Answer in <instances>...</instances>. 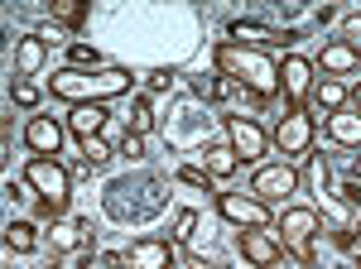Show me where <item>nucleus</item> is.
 Returning <instances> with one entry per match:
<instances>
[{"mask_svg": "<svg viewBox=\"0 0 361 269\" xmlns=\"http://www.w3.org/2000/svg\"><path fill=\"white\" fill-rule=\"evenodd\" d=\"M178 183H188V188L212 192V173H207V168H178Z\"/></svg>", "mask_w": 361, "mask_h": 269, "instance_id": "obj_27", "label": "nucleus"}, {"mask_svg": "<svg viewBox=\"0 0 361 269\" xmlns=\"http://www.w3.org/2000/svg\"><path fill=\"white\" fill-rule=\"evenodd\" d=\"M130 130H135V134H149V130H154V106H149V96H135V115H130Z\"/></svg>", "mask_w": 361, "mask_h": 269, "instance_id": "obj_24", "label": "nucleus"}, {"mask_svg": "<svg viewBox=\"0 0 361 269\" xmlns=\"http://www.w3.org/2000/svg\"><path fill=\"white\" fill-rule=\"evenodd\" d=\"M352 178H357V183H361V154H357V159H352Z\"/></svg>", "mask_w": 361, "mask_h": 269, "instance_id": "obj_35", "label": "nucleus"}, {"mask_svg": "<svg viewBox=\"0 0 361 269\" xmlns=\"http://www.w3.org/2000/svg\"><path fill=\"white\" fill-rule=\"evenodd\" d=\"M102 125H106V106H73V115H68V130L78 134V139L102 134Z\"/></svg>", "mask_w": 361, "mask_h": 269, "instance_id": "obj_19", "label": "nucleus"}, {"mask_svg": "<svg viewBox=\"0 0 361 269\" xmlns=\"http://www.w3.org/2000/svg\"><path fill=\"white\" fill-rule=\"evenodd\" d=\"M34 245H39L34 221H10V226H5V250H10V255H29Z\"/></svg>", "mask_w": 361, "mask_h": 269, "instance_id": "obj_21", "label": "nucleus"}, {"mask_svg": "<svg viewBox=\"0 0 361 269\" xmlns=\"http://www.w3.org/2000/svg\"><path fill=\"white\" fill-rule=\"evenodd\" d=\"M130 73L126 68H63L49 77V92L58 101H73V106H106L116 96L130 92Z\"/></svg>", "mask_w": 361, "mask_h": 269, "instance_id": "obj_1", "label": "nucleus"}, {"mask_svg": "<svg viewBox=\"0 0 361 269\" xmlns=\"http://www.w3.org/2000/svg\"><path fill=\"white\" fill-rule=\"evenodd\" d=\"M44 58H49V44H44L39 34H25V39L15 44V73H20V77H34V73L44 68Z\"/></svg>", "mask_w": 361, "mask_h": 269, "instance_id": "obj_16", "label": "nucleus"}, {"mask_svg": "<svg viewBox=\"0 0 361 269\" xmlns=\"http://www.w3.org/2000/svg\"><path fill=\"white\" fill-rule=\"evenodd\" d=\"M313 87H318V77H313V63L299 54H289L284 63H279V92H284V111H304V101L313 96Z\"/></svg>", "mask_w": 361, "mask_h": 269, "instance_id": "obj_8", "label": "nucleus"}, {"mask_svg": "<svg viewBox=\"0 0 361 269\" xmlns=\"http://www.w3.org/2000/svg\"><path fill=\"white\" fill-rule=\"evenodd\" d=\"M217 212H222L236 231H270V226H275L270 207H265L260 197H250V192H217Z\"/></svg>", "mask_w": 361, "mask_h": 269, "instance_id": "obj_5", "label": "nucleus"}, {"mask_svg": "<svg viewBox=\"0 0 361 269\" xmlns=\"http://www.w3.org/2000/svg\"><path fill=\"white\" fill-rule=\"evenodd\" d=\"M34 34H39V39H44V44H63V39H68V34H63V29H49V25H44V29H34Z\"/></svg>", "mask_w": 361, "mask_h": 269, "instance_id": "obj_32", "label": "nucleus"}, {"mask_svg": "<svg viewBox=\"0 0 361 269\" xmlns=\"http://www.w3.org/2000/svg\"><path fill=\"white\" fill-rule=\"evenodd\" d=\"M193 226H197V212H188V207H183V212H173V241H188V236H193Z\"/></svg>", "mask_w": 361, "mask_h": 269, "instance_id": "obj_28", "label": "nucleus"}, {"mask_svg": "<svg viewBox=\"0 0 361 269\" xmlns=\"http://www.w3.org/2000/svg\"><path fill=\"white\" fill-rule=\"evenodd\" d=\"M78 144H82L87 168H102V163L111 159V149H106V139H102V134H87V139H78Z\"/></svg>", "mask_w": 361, "mask_h": 269, "instance_id": "obj_23", "label": "nucleus"}, {"mask_svg": "<svg viewBox=\"0 0 361 269\" xmlns=\"http://www.w3.org/2000/svg\"><path fill=\"white\" fill-rule=\"evenodd\" d=\"M193 269H222V265H212L207 255H193Z\"/></svg>", "mask_w": 361, "mask_h": 269, "instance_id": "obj_33", "label": "nucleus"}, {"mask_svg": "<svg viewBox=\"0 0 361 269\" xmlns=\"http://www.w3.org/2000/svg\"><path fill=\"white\" fill-rule=\"evenodd\" d=\"M299 34H275V29L255 25V20H236L231 25V44H241V49H250V44H294Z\"/></svg>", "mask_w": 361, "mask_h": 269, "instance_id": "obj_15", "label": "nucleus"}, {"mask_svg": "<svg viewBox=\"0 0 361 269\" xmlns=\"http://www.w3.org/2000/svg\"><path fill=\"white\" fill-rule=\"evenodd\" d=\"M25 183L39 192V216L44 221H58V216L68 212V202H73V173L58 159H39L34 154L25 163Z\"/></svg>", "mask_w": 361, "mask_h": 269, "instance_id": "obj_3", "label": "nucleus"}, {"mask_svg": "<svg viewBox=\"0 0 361 269\" xmlns=\"http://www.w3.org/2000/svg\"><path fill=\"white\" fill-rule=\"evenodd\" d=\"M275 241L289 250V255H299L304 265H313V236H318V212L313 207H284L275 216Z\"/></svg>", "mask_w": 361, "mask_h": 269, "instance_id": "obj_4", "label": "nucleus"}, {"mask_svg": "<svg viewBox=\"0 0 361 269\" xmlns=\"http://www.w3.org/2000/svg\"><path fill=\"white\" fill-rule=\"evenodd\" d=\"M337 202H342V207H361V183H357V178L337 188Z\"/></svg>", "mask_w": 361, "mask_h": 269, "instance_id": "obj_30", "label": "nucleus"}, {"mask_svg": "<svg viewBox=\"0 0 361 269\" xmlns=\"http://www.w3.org/2000/svg\"><path fill=\"white\" fill-rule=\"evenodd\" d=\"M352 255H357V265H361V241H357V250H352Z\"/></svg>", "mask_w": 361, "mask_h": 269, "instance_id": "obj_36", "label": "nucleus"}, {"mask_svg": "<svg viewBox=\"0 0 361 269\" xmlns=\"http://www.w3.org/2000/svg\"><path fill=\"white\" fill-rule=\"evenodd\" d=\"M121 159H145V134H135V130H126V139H121Z\"/></svg>", "mask_w": 361, "mask_h": 269, "instance_id": "obj_29", "label": "nucleus"}, {"mask_svg": "<svg viewBox=\"0 0 361 269\" xmlns=\"http://www.w3.org/2000/svg\"><path fill=\"white\" fill-rule=\"evenodd\" d=\"M352 106L361 111V82H357V87H352Z\"/></svg>", "mask_w": 361, "mask_h": 269, "instance_id": "obj_34", "label": "nucleus"}, {"mask_svg": "<svg viewBox=\"0 0 361 269\" xmlns=\"http://www.w3.org/2000/svg\"><path fill=\"white\" fill-rule=\"evenodd\" d=\"M202 163H207V173H212V178H231V173L241 168V159H236V149H231V144H207Z\"/></svg>", "mask_w": 361, "mask_h": 269, "instance_id": "obj_20", "label": "nucleus"}, {"mask_svg": "<svg viewBox=\"0 0 361 269\" xmlns=\"http://www.w3.org/2000/svg\"><path fill=\"white\" fill-rule=\"evenodd\" d=\"M10 101L29 111L34 101H39V87H34V82H25V77H20V82H10Z\"/></svg>", "mask_w": 361, "mask_h": 269, "instance_id": "obj_25", "label": "nucleus"}, {"mask_svg": "<svg viewBox=\"0 0 361 269\" xmlns=\"http://www.w3.org/2000/svg\"><path fill=\"white\" fill-rule=\"evenodd\" d=\"M328 139L337 149H361V111L342 106L337 115H328Z\"/></svg>", "mask_w": 361, "mask_h": 269, "instance_id": "obj_14", "label": "nucleus"}, {"mask_svg": "<svg viewBox=\"0 0 361 269\" xmlns=\"http://www.w3.org/2000/svg\"><path fill=\"white\" fill-rule=\"evenodd\" d=\"M275 149L284 159H304L313 149V115L308 111H284L275 125Z\"/></svg>", "mask_w": 361, "mask_h": 269, "instance_id": "obj_9", "label": "nucleus"}, {"mask_svg": "<svg viewBox=\"0 0 361 269\" xmlns=\"http://www.w3.org/2000/svg\"><path fill=\"white\" fill-rule=\"evenodd\" d=\"M226 125V144L236 149V159L241 163H260L265 159V149H270V134L260 120H250V115H222Z\"/></svg>", "mask_w": 361, "mask_h": 269, "instance_id": "obj_6", "label": "nucleus"}, {"mask_svg": "<svg viewBox=\"0 0 361 269\" xmlns=\"http://www.w3.org/2000/svg\"><path fill=\"white\" fill-rule=\"evenodd\" d=\"M342 39H347L352 49L361 44V15H347V25H342Z\"/></svg>", "mask_w": 361, "mask_h": 269, "instance_id": "obj_31", "label": "nucleus"}, {"mask_svg": "<svg viewBox=\"0 0 361 269\" xmlns=\"http://www.w3.org/2000/svg\"><path fill=\"white\" fill-rule=\"evenodd\" d=\"M212 58H217V73H222V77H236L255 101H270V96L279 92V63L270 54H260V49H241V44L222 39V44L212 49Z\"/></svg>", "mask_w": 361, "mask_h": 269, "instance_id": "obj_2", "label": "nucleus"}, {"mask_svg": "<svg viewBox=\"0 0 361 269\" xmlns=\"http://www.w3.org/2000/svg\"><path fill=\"white\" fill-rule=\"evenodd\" d=\"M25 144L39 159H54L58 149H63V125H58L54 115H29L25 120Z\"/></svg>", "mask_w": 361, "mask_h": 269, "instance_id": "obj_12", "label": "nucleus"}, {"mask_svg": "<svg viewBox=\"0 0 361 269\" xmlns=\"http://www.w3.org/2000/svg\"><path fill=\"white\" fill-rule=\"evenodd\" d=\"M289 192H299V168H294L289 159L260 163V168H255V178H250V197H260V202L270 207V202H284Z\"/></svg>", "mask_w": 361, "mask_h": 269, "instance_id": "obj_7", "label": "nucleus"}, {"mask_svg": "<svg viewBox=\"0 0 361 269\" xmlns=\"http://www.w3.org/2000/svg\"><path fill=\"white\" fill-rule=\"evenodd\" d=\"M68 58H73V68H106V63H102V54H97V49H87V44H73V49H68Z\"/></svg>", "mask_w": 361, "mask_h": 269, "instance_id": "obj_26", "label": "nucleus"}, {"mask_svg": "<svg viewBox=\"0 0 361 269\" xmlns=\"http://www.w3.org/2000/svg\"><path fill=\"white\" fill-rule=\"evenodd\" d=\"M236 250H241L255 269H279V260H284V245H279L270 231H236Z\"/></svg>", "mask_w": 361, "mask_h": 269, "instance_id": "obj_11", "label": "nucleus"}, {"mask_svg": "<svg viewBox=\"0 0 361 269\" xmlns=\"http://www.w3.org/2000/svg\"><path fill=\"white\" fill-rule=\"evenodd\" d=\"M178 265V250L164 236H140L126 245V269H173Z\"/></svg>", "mask_w": 361, "mask_h": 269, "instance_id": "obj_10", "label": "nucleus"}, {"mask_svg": "<svg viewBox=\"0 0 361 269\" xmlns=\"http://www.w3.org/2000/svg\"><path fill=\"white\" fill-rule=\"evenodd\" d=\"M54 250H78V245H92V221H58L49 231Z\"/></svg>", "mask_w": 361, "mask_h": 269, "instance_id": "obj_17", "label": "nucleus"}, {"mask_svg": "<svg viewBox=\"0 0 361 269\" xmlns=\"http://www.w3.org/2000/svg\"><path fill=\"white\" fill-rule=\"evenodd\" d=\"M313 68H323V73H333V77L357 73L361 68V49H352L347 39H328V44L318 49V63H313Z\"/></svg>", "mask_w": 361, "mask_h": 269, "instance_id": "obj_13", "label": "nucleus"}, {"mask_svg": "<svg viewBox=\"0 0 361 269\" xmlns=\"http://www.w3.org/2000/svg\"><path fill=\"white\" fill-rule=\"evenodd\" d=\"M49 15L63 20V25H82V20H87V5H82V0H49Z\"/></svg>", "mask_w": 361, "mask_h": 269, "instance_id": "obj_22", "label": "nucleus"}, {"mask_svg": "<svg viewBox=\"0 0 361 269\" xmlns=\"http://www.w3.org/2000/svg\"><path fill=\"white\" fill-rule=\"evenodd\" d=\"M313 106L323 111V120H328V115H337V111L347 106V87H342L337 77H323L318 87H313Z\"/></svg>", "mask_w": 361, "mask_h": 269, "instance_id": "obj_18", "label": "nucleus"}]
</instances>
